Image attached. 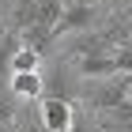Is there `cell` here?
Returning <instances> with one entry per match:
<instances>
[{"label":"cell","mask_w":132,"mask_h":132,"mask_svg":"<svg viewBox=\"0 0 132 132\" xmlns=\"http://www.w3.org/2000/svg\"><path fill=\"white\" fill-rule=\"evenodd\" d=\"M98 19H102V4H64V15L57 19V38L94 30Z\"/></svg>","instance_id":"7a4b0ae2"},{"label":"cell","mask_w":132,"mask_h":132,"mask_svg":"<svg viewBox=\"0 0 132 132\" xmlns=\"http://www.w3.org/2000/svg\"><path fill=\"white\" fill-rule=\"evenodd\" d=\"M68 4H102V0H68Z\"/></svg>","instance_id":"ac0fdd59"},{"label":"cell","mask_w":132,"mask_h":132,"mask_svg":"<svg viewBox=\"0 0 132 132\" xmlns=\"http://www.w3.org/2000/svg\"><path fill=\"white\" fill-rule=\"evenodd\" d=\"M121 132H132V121H128V125H125V128H121Z\"/></svg>","instance_id":"ffe728a7"},{"label":"cell","mask_w":132,"mask_h":132,"mask_svg":"<svg viewBox=\"0 0 132 132\" xmlns=\"http://www.w3.org/2000/svg\"><path fill=\"white\" fill-rule=\"evenodd\" d=\"M76 64V76L79 79H106V76H117V61L113 53H102V57H79Z\"/></svg>","instance_id":"8992f818"},{"label":"cell","mask_w":132,"mask_h":132,"mask_svg":"<svg viewBox=\"0 0 132 132\" xmlns=\"http://www.w3.org/2000/svg\"><path fill=\"white\" fill-rule=\"evenodd\" d=\"M15 106H19V98H15V94L8 91V83H4V87H0V132L15 121Z\"/></svg>","instance_id":"7c38bea8"},{"label":"cell","mask_w":132,"mask_h":132,"mask_svg":"<svg viewBox=\"0 0 132 132\" xmlns=\"http://www.w3.org/2000/svg\"><path fill=\"white\" fill-rule=\"evenodd\" d=\"M19 42H23V45H30V49H38L42 57H45L49 45L57 42V30H53L49 23H30L27 30H19Z\"/></svg>","instance_id":"ba28073f"},{"label":"cell","mask_w":132,"mask_h":132,"mask_svg":"<svg viewBox=\"0 0 132 132\" xmlns=\"http://www.w3.org/2000/svg\"><path fill=\"white\" fill-rule=\"evenodd\" d=\"M128 42H132V15H128Z\"/></svg>","instance_id":"d6986e66"},{"label":"cell","mask_w":132,"mask_h":132,"mask_svg":"<svg viewBox=\"0 0 132 132\" xmlns=\"http://www.w3.org/2000/svg\"><path fill=\"white\" fill-rule=\"evenodd\" d=\"M64 4L68 0H38V23H49L57 30V19L64 15Z\"/></svg>","instance_id":"8fae6325"},{"label":"cell","mask_w":132,"mask_h":132,"mask_svg":"<svg viewBox=\"0 0 132 132\" xmlns=\"http://www.w3.org/2000/svg\"><path fill=\"white\" fill-rule=\"evenodd\" d=\"M113 61H117V72H128L132 76V42H121L113 49Z\"/></svg>","instance_id":"4fadbf2b"},{"label":"cell","mask_w":132,"mask_h":132,"mask_svg":"<svg viewBox=\"0 0 132 132\" xmlns=\"http://www.w3.org/2000/svg\"><path fill=\"white\" fill-rule=\"evenodd\" d=\"M4 132H23V128H19V121H11V125H8Z\"/></svg>","instance_id":"e0dca14e"},{"label":"cell","mask_w":132,"mask_h":132,"mask_svg":"<svg viewBox=\"0 0 132 132\" xmlns=\"http://www.w3.org/2000/svg\"><path fill=\"white\" fill-rule=\"evenodd\" d=\"M106 4H110V8L117 11V8H121V4H128V0H106Z\"/></svg>","instance_id":"2e32d148"},{"label":"cell","mask_w":132,"mask_h":132,"mask_svg":"<svg viewBox=\"0 0 132 132\" xmlns=\"http://www.w3.org/2000/svg\"><path fill=\"white\" fill-rule=\"evenodd\" d=\"M68 132H98V128H94V125H87V121H83V117H76Z\"/></svg>","instance_id":"5bb4252c"},{"label":"cell","mask_w":132,"mask_h":132,"mask_svg":"<svg viewBox=\"0 0 132 132\" xmlns=\"http://www.w3.org/2000/svg\"><path fill=\"white\" fill-rule=\"evenodd\" d=\"M128 94H132V76L128 72H117V76H106V79H83V87H79V102L94 113L125 102Z\"/></svg>","instance_id":"6da1fadb"},{"label":"cell","mask_w":132,"mask_h":132,"mask_svg":"<svg viewBox=\"0 0 132 132\" xmlns=\"http://www.w3.org/2000/svg\"><path fill=\"white\" fill-rule=\"evenodd\" d=\"M76 102H68V98H42V106H38V121H42V128L45 132H68L72 128V121H76Z\"/></svg>","instance_id":"3957f363"},{"label":"cell","mask_w":132,"mask_h":132,"mask_svg":"<svg viewBox=\"0 0 132 132\" xmlns=\"http://www.w3.org/2000/svg\"><path fill=\"white\" fill-rule=\"evenodd\" d=\"M0 23H4V19H0ZM4 34H8V30H4V27H0V38H4Z\"/></svg>","instance_id":"44dd1931"},{"label":"cell","mask_w":132,"mask_h":132,"mask_svg":"<svg viewBox=\"0 0 132 132\" xmlns=\"http://www.w3.org/2000/svg\"><path fill=\"white\" fill-rule=\"evenodd\" d=\"M11 72H42V53L19 42L15 53L8 57V76H11Z\"/></svg>","instance_id":"30bf717a"},{"label":"cell","mask_w":132,"mask_h":132,"mask_svg":"<svg viewBox=\"0 0 132 132\" xmlns=\"http://www.w3.org/2000/svg\"><path fill=\"white\" fill-rule=\"evenodd\" d=\"M8 30H27L30 23H38V0H11V11H8Z\"/></svg>","instance_id":"9c48e42d"},{"label":"cell","mask_w":132,"mask_h":132,"mask_svg":"<svg viewBox=\"0 0 132 132\" xmlns=\"http://www.w3.org/2000/svg\"><path fill=\"white\" fill-rule=\"evenodd\" d=\"M42 79H45L42 98H68V102H79V87H83V79H72L64 64H57V72H49V76L42 72Z\"/></svg>","instance_id":"277c9868"},{"label":"cell","mask_w":132,"mask_h":132,"mask_svg":"<svg viewBox=\"0 0 132 132\" xmlns=\"http://www.w3.org/2000/svg\"><path fill=\"white\" fill-rule=\"evenodd\" d=\"M8 91L19 102H42L45 79H42V72H11L8 76Z\"/></svg>","instance_id":"5b68a950"},{"label":"cell","mask_w":132,"mask_h":132,"mask_svg":"<svg viewBox=\"0 0 132 132\" xmlns=\"http://www.w3.org/2000/svg\"><path fill=\"white\" fill-rule=\"evenodd\" d=\"M8 11H11V8H8V0H0V19H4Z\"/></svg>","instance_id":"9a60e30c"},{"label":"cell","mask_w":132,"mask_h":132,"mask_svg":"<svg viewBox=\"0 0 132 132\" xmlns=\"http://www.w3.org/2000/svg\"><path fill=\"white\" fill-rule=\"evenodd\" d=\"M94 121H98V128H102V132H121L125 125L132 121V94H128L125 102H117V106H110V110L94 113Z\"/></svg>","instance_id":"52a82bcc"}]
</instances>
